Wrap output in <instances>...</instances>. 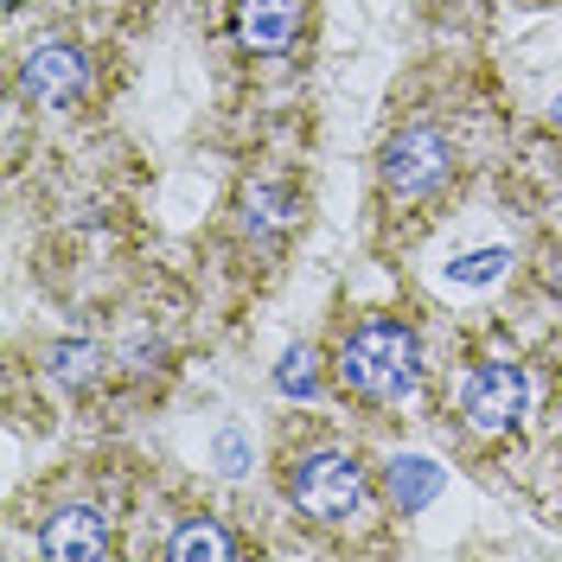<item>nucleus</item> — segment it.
I'll use <instances>...</instances> for the list:
<instances>
[{
	"label": "nucleus",
	"mask_w": 562,
	"mask_h": 562,
	"mask_svg": "<svg viewBox=\"0 0 562 562\" xmlns=\"http://www.w3.org/2000/svg\"><path fill=\"white\" fill-rule=\"evenodd\" d=\"M339 384L358 403H378V409L416 396V384H422L416 326H403V319H364L358 333H346V346H339Z\"/></svg>",
	"instance_id": "f257e3e1"
},
{
	"label": "nucleus",
	"mask_w": 562,
	"mask_h": 562,
	"mask_svg": "<svg viewBox=\"0 0 562 562\" xmlns=\"http://www.w3.org/2000/svg\"><path fill=\"white\" fill-rule=\"evenodd\" d=\"M364 492H371V473H364V460L351 454V448H307L288 467V505L301 518H314V525L358 518Z\"/></svg>",
	"instance_id": "f03ea898"
},
{
	"label": "nucleus",
	"mask_w": 562,
	"mask_h": 562,
	"mask_svg": "<svg viewBox=\"0 0 562 562\" xmlns=\"http://www.w3.org/2000/svg\"><path fill=\"white\" fill-rule=\"evenodd\" d=\"M454 173V140L441 135V128H403V135H390L384 160H378V179H384L390 199H435L441 186Z\"/></svg>",
	"instance_id": "7ed1b4c3"
},
{
	"label": "nucleus",
	"mask_w": 562,
	"mask_h": 562,
	"mask_svg": "<svg viewBox=\"0 0 562 562\" xmlns=\"http://www.w3.org/2000/svg\"><path fill=\"white\" fill-rule=\"evenodd\" d=\"M90 90V52L70 38H38L20 58V97L33 109H70Z\"/></svg>",
	"instance_id": "20e7f679"
},
{
	"label": "nucleus",
	"mask_w": 562,
	"mask_h": 562,
	"mask_svg": "<svg viewBox=\"0 0 562 562\" xmlns=\"http://www.w3.org/2000/svg\"><path fill=\"white\" fill-rule=\"evenodd\" d=\"M525 371L518 364H480L467 390H460V416L473 435H512L518 416H525Z\"/></svg>",
	"instance_id": "39448f33"
},
{
	"label": "nucleus",
	"mask_w": 562,
	"mask_h": 562,
	"mask_svg": "<svg viewBox=\"0 0 562 562\" xmlns=\"http://www.w3.org/2000/svg\"><path fill=\"white\" fill-rule=\"evenodd\" d=\"M38 550L58 562H97L115 550V525H109V512L97 498H70L38 525Z\"/></svg>",
	"instance_id": "423d86ee"
},
{
	"label": "nucleus",
	"mask_w": 562,
	"mask_h": 562,
	"mask_svg": "<svg viewBox=\"0 0 562 562\" xmlns=\"http://www.w3.org/2000/svg\"><path fill=\"white\" fill-rule=\"evenodd\" d=\"M307 7L301 0H237V38L244 52H288L301 38Z\"/></svg>",
	"instance_id": "0eeeda50"
},
{
	"label": "nucleus",
	"mask_w": 562,
	"mask_h": 562,
	"mask_svg": "<svg viewBox=\"0 0 562 562\" xmlns=\"http://www.w3.org/2000/svg\"><path fill=\"white\" fill-rule=\"evenodd\" d=\"M294 224H301V199H294L288 186L262 179V186H249V192H244V237H249V244L276 249Z\"/></svg>",
	"instance_id": "6e6552de"
},
{
	"label": "nucleus",
	"mask_w": 562,
	"mask_h": 562,
	"mask_svg": "<svg viewBox=\"0 0 562 562\" xmlns=\"http://www.w3.org/2000/svg\"><path fill=\"white\" fill-rule=\"evenodd\" d=\"M103 364H109V351L97 339H52L45 346V378H58L65 390H90L103 378Z\"/></svg>",
	"instance_id": "1a4fd4ad"
},
{
	"label": "nucleus",
	"mask_w": 562,
	"mask_h": 562,
	"mask_svg": "<svg viewBox=\"0 0 562 562\" xmlns=\"http://www.w3.org/2000/svg\"><path fill=\"white\" fill-rule=\"evenodd\" d=\"M237 550H244V543L224 525H211V518H186V525L167 537V557L173 562H231Z\"/></svg>",
	"instance_id": "9d476101"
},
{
	"label": "nucleus",
	"mask_w": 562,
	"mask_h": 562,
	"mask_svg": "<svg viewBox=\"0 0 562 562\" xmlns=\"http://www.w3.org/2000/svg\"><path fill=\"white\" fill-rule=\"evenodd\" d=\"M435 492H441V467H435V460H422V454L390 460V505H396V512H422Z\"/></svg>",
	"instance_id": "9b49d317"
},
{
	"label": "nucleus",
	"mask_w": 562,
	"mask_h": 562,
	"mask_svg": "<svg viewBox=\"0 0 562 562\" xmlns=\"http://www.w3.org/2000/svg\"><path fill=\"white\" fill-rule=\"evenodd\" d=\"M276 390L281 396H319V358H314V346H288L281 351V364H276Z\"/></svg>",
	"instance_id": "f8f14e48"
},
{
	"label": "nucleus",
	"mask_w": 562,
	"mask_h": 562,
	"mask_svg": "<svg viewBox=\"0 0 562 562\" xmlns=\"http://www.w3.org/2000/svg\"><path fill=\"white\" fill-rule=\"evenodd\" d=\"M505 269H512V249H473V256L448 262V281H460V288H486V281H498Z\"/></svg>",
	"instance_id": "ddd939ff"
},
{
	"label": "nucleus",
	"mask_w": 562,
	"mask_h": 562,
	"mask_svg": "<svg viewBox=\"0 0 562 562\" xmlns=\"http://www.w3.org/2000/svg\"><path fill=\"white\" fill-rule=\"evenodd\" d=\"M217 467H224V473H249V441H244V428H224V435H217Z\"/></svg>",
	"instance_id": "4468645a"
},
{
	"label": "nucleus",
	"mask_w": 562,
	"mask_h": 562,
	"mask_svg": "<svg viewBox=\"0 0 562 562\" xmlns=\"http://www.w3.org/2000/svg\"><path fill=\"white\" fill-rule=\"evenodd\" d=\"M543 281H550V294H557V301H562V249H557V256H550V262H543Z\"/></svg>",
	"instance_id": "2eb2a0df"
},
{
	"label": "nucleus",
	"mask_w": 562,
	"mask_h": 562,
	"mask_svg": "<svg viewBox=\"0 0 562 562\" xmlns=\"http://www.w3.org/2000/svg\"><path fill=\"white\" fill-rule=\"evenodd\" d=\"M7 7H26V0H7Z\"/></svg>",
	"instance_id": "dca6fc26"
},
{
	"label": "nucleus",
	"mask_w": 562,
	"mask_h": 562,
	"mask_svg": "<svg viewBox=\"0 0 562 562\" xmlns=\"http://www.w3.org/2000/svg\"><path fill=\"white\" fill-rule=\"evenodd\" d=\"M557 122H562V103H557Z\"/></svg>",
	"instance_id": "f3484780"
}]
</instances>
